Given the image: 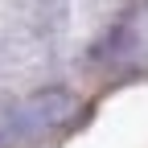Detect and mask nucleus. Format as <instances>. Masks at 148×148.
I'll use <instances>...</instances> for the list:
<instances>
[{
  "mask_svg": "<svg viewBox=\"0 0 148 148\" xmlns=\"http://www.w3.org/2000/svg\"><path fill=\"white\" fill-rule=\"evenodd\" d=\"M74 115H78V99H74V90H66V86L37 90L33 99L21 103L25 127H58V123H70Z\"/></svg>",
  "mask_w": 148,
  "mask_h": 148,
  "instance_id": "nucleus-1",
  "label": "nucleus"
},
{
  "mask_svg": "<svg viewBox=\"0 0 148 148\" xmlns=\"http://www.w3.org/2000/svg\"><path fill=\"white\" fill-rule=\"evenodd\" d=\"M21 136H25L21 107H8V103H0V148H12V144H21Z\"/></svg>",
  "mask_w": 148,
  "mask_h": 148,
  "instance_id": "nucleus-2",
  "label": "nucleus"
}]
</instances>
